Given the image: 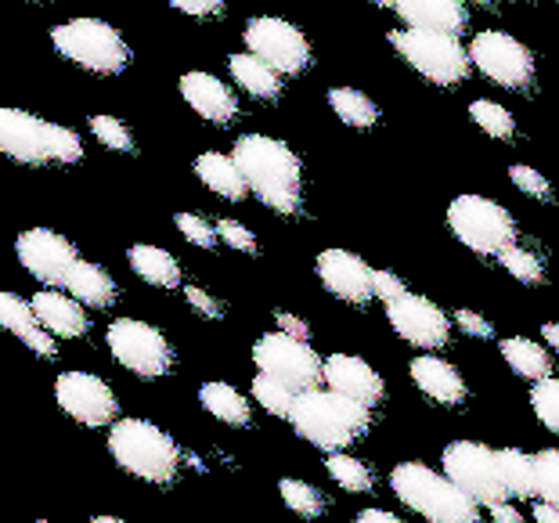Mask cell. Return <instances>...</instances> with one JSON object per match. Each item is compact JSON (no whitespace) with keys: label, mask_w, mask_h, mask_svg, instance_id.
<instances>
[{"label":"cell","mask_w":559,"mask_h":523,"mask_svg":"<svg viewBox=\"0 0 559 523\" xmlns=\"http://www.w3.org/2000/svg\"><path fill=\"white\" fill-rule=\"evenodd\" d=\"M534 462H538V495L545 502L559 506V448L538 451Z\"/></svg>","instance_id":"cell-39"},{"label":"cell","mask_w":559,"mask_h":523,"mask_svg":"<svg viewBox=\"0 0 559 523\" xmlns=\"http://www.w3.org/2000/svg\"><path fill=\"white\" fill-rule=\"evenodd\" d=\"M83 159V141L76 130H69V127H58L51 123V163H80Z\"/></svg>","instance_id":"cell-41"},{"label":"cell","mask_w":559,"mask_h":523,"mask_svg":"<svg viewBox=\"0 0 559 523\" xmlns=\"http://www.w3.org/2000/svg\"><path fill=\"white\" fill-rule=\"evenodd\" d=\"M278 495H282V502L293 509L296 516H307V520H314L321 516L329 509L325 502V495L318 491L314 484H307V480H293V477H285L278 484Z\"/></svg>","instance_id":"cell-34"},{"label":"cell","mask_w":559,"mask_h":523,"mask_svg":"<svg viewBox=\"0 0 559 523\" xmlns=\"http://www.w3.org/2000/svg\"><path fill=\"white\" fill-rule=\"evenodd\" d=\"M235 163L242 166L249 192L275 213H296L304 199V166L300 156L278 138L242 134L235 141Z\"/></svg>","instance_id":"cell-1"},{"label":"cell","mask_w":559,"mask_h":523,"mask_svg":"<svg viewBox=\"0 0 559 523\" xmlns=\"http://www.w3.org/2000/svg\"><path fill=\"white\" fill-rule=\"evenodd\" d=\"M390 47L408 62L423 80L437 87H455L469 76L473 58L469 47H462L455 33H433V29H394Z\"/></svg>","instance_id":"cell-6"},{"label":"cell","mask_w":559,"mask_h":523,"mask_svg":"<svg viewBox=\"0 0 559 523\" xmlns=\"http://www.w3.org/2000/svg\"><path fill=\"white\" fill-rule=\"evenodd\" d=\"M217 231H221V239L228 242L231 249H239V253H257V239H253V231H249L246 224H239V221H217Z\"/></svg>","instance_id":"cell-43"},{"label":"cell","mask_w":559,"mask_h":523,"mask_svg":"<svg viewBox=\"0 0 559 523\" xmlns=\"http://www.w3.org/2000/svg\"><path fill=\"white\" fill-rule=\"evenodd\" d=\"M37 523H51V520H37Z\"/></svg>","instance_id":"cell-57"},{"label":"cell","mask_w":559,"mask_h":523,"mask_svg":"<svg viewBox=\"0 0 559 523\" xmlns=\"http://www.w3.org/2000/svg\"><path fill=\"white\" fill-rule=\"evenodd\" d=\"M455 322H459V329L466 332V336H473V340H491V336H495V329L487 325L477 311H466V307H462V311L455 314Z\"/></svg>","instance_id":"cell-47"},{"label":"cell","mask_w":559,"mask_h":523,"mask_svg":"<svg viewBox=\"0 0 559 523\" xmlns=\"http://www.w3.org/2000/svg\"><path fill=\"white\" fill-rule=\"evenodd\" d=\"M0 325H4L8 332H15V336L22 340L29 329L40 325V318H37V311H33L29 300H22V296H15V293H4L0 296Z\"/></svg>","instance_id":"cell-36"},{"label":"cell","mask_w":559,"mask_h":523,"mask_svg":"<svg viewBox=\"0 0 559 523\" xmlns=\"http://www.w3.org/2000/svg\"><path fill=\"white\" fill-rule=\"evenodd\" d=\"M275 322L282 325V332H289V336H300V340L311 336V329H307L304 318H296V314H289V311H278V314H275Z\"/></svg>","instance_id":"cell-49"},{"label":"cell","mask_w":559,"mask_h":523,"mask_svg":"<svg viewBox=\"0 0 559 523\" xmlns=\"http://www.w3.org/2000/svg\"><path fill=\"white\" fill-rule=\"evenodd\" d=\"M289 423L307 444L332 455V451H343L361 441L368 426H372V408L336 394V390H307V394L296 397Z\"/></svg>","instance_id":"cell-2"},{"label":"cell","mask_w":559,"mask_h":523,"mask_svg":"<svg viewBox=\"0 0 559 523\" xmlns=\"http://www.w3.org/2000/svg\"><path fill=\"white\" fill-rule=\"evenodd\" d=\"M469 120L477 123L484 134H491L495 141H509L516 134V120L513 112L506 109V105H498L491 98H477L469 105Z\"/></svg>","instance_id":"cell-32"},{"label":"cell","mask_w":559,"mask_h":523,"mask_svg":"<svg viewBox=\"0 0 559 523\" xmlns=\"http://www.w3.org/2000/svg\"><path fill=\"white\" fill-rule=\"evenodd\" d=\"M15 253H19V264L37 282H44L47 289H66L69 275H73V268L80 264L76 246L51 228L22 231L15 242Z\"/></svg>","instance_id":"cell-13"},{"label":"cell","mask_w":559,"mask_h":523,"mask_svg":"<svg viewBox=\"0 0 559 523\" xmlns=\"http://www.w3.org/2000/svg\"><path fill=\"white\" fill-rule=\"evenodd\" d=\"M185 296H188V304H192V311L202 318H221L224 314L221 300H213V296L206 289H199V285H185Z\"/></svg>","instance_id":"cell-44"},{"label":"cell","mask_w":559,"mask_h":523,"mask_svg":"<svg viewBox=\"0 0 559 523\" xmlns=\"http://www.w3.org/2000/svg\"><path fill=\"white\" fill-rule=\"evenodd\" d=\"M253 361L260 372L282 379L285 387H293L296 394L318 390V383H325V361L311 350V343L289 332H267L257 340Z\"/></svg>","instance_id":"cell-8"},{"label":"cell","mask_w":559,"mask_h":523,"mask_svg":"<svg viewBox=\"0 0 559 523\" xmlns=\"http://www.w3.org/2000/svg\"><path fill=\"white\" fill-rule=\"evenodd\" d=\"M556 4H559V0H556Z\"/></svg>","instance_id":"cell-59"},{"label":"cell","mask_w":559,"mask_h":523,"mask_svg":"<svg viewBox=\"0 0 559 523\" xmlns=\"http://www.w3.org/2000/svg\"><path fill=\"white\" fill-rule=\"evenodd\" d=\"M502 358H506V365L513 368L520 379H531V383H538V379L552 376L549 350H545L542 343H534V340H523V336L502 340Z\"/></svg>","instance_id":"cell-27"},{"label":"cell","mask_w":559,"mask_h":523,"mask_svg":"<svg viewBox=\"0 0 559 523\" xmlns=\"http://www.w3.org/2000/svg\"><path fill=\"white\" fill-rule=\"evenodd\" d=\"M531 408L545 430L559 437V379L556 376L538 379V383L531 387Z\"/></svg>","instance_id":"cell-35"},{"label":"cell","mask_w":559,"mask_h":523,"mask_svg":"<svg viewBox=\"0 0 559 523\" xmlns=\"http://www.w3.org/2000/svg\"><path fill=\"white\" fill-rule=\"evenodd\" d=\"M469 4H487V0H469Z\"/></svg>","instance_id":"cell-56"},{"label":"cell","mask_w":559,"mask_h":523,"mask_svg":"<svg viewBox=\"0 0 559 523\" xmlns=\"http://www.w3.org/2000/svg\"><path fill=\"white\" fill-rule=\"evenodd\" d=\"M509 177H513V185L520 188L523 195H531V199H549V195H552L549 177H542L538 170H534V166L516 163L513 170H509Z\"/></svg>","instance_id":"cell-42"},{"label":"cell","mask_w":559,"mask_h":523,"mask_svg":"<svg viewBox=\"0 0 559 523\" xmlns=\"http://www.w3.org/2000/svg\"><path fill=\"white\" fill-rule=\"evenodd\" d=\"M228 66H231L235 83H239L242 91L253 94V98L275 102L278 94H282V73H278V69H271L260 55H253V51L231 55Z\"/></svg>","instance_id":"cell-24"},{"label":"cell","mask_w":559,"mask_h":523,"mask_svg":"<svg viewBox=\"0 0 559 523\" xmlns=\"http://www.w3.org/2000/svg\"><path fill=\"white\" fill-rule=\"evenodd\" d=\"M440 466L462 491H469L487 509L513 498L502 484V473H498V451L480 441H451L440 455Z\"/></svg>","instance_id":"cell-9"},{"label":"cell","mask_w":559,"mask_h":523,"mask_svg":"<svg viewBox=\"0 0 559 523\" xmlns=\"http://www.w3.org/2000/svg\"><path fill=\"white\" fill-rule=\"evenodd\" d=\"M473 69L498 83L506 91H523L534 80V55L516 37H509L502 29H484L469 44Z\"/></svg>","instance_id":"cell-11"},{"label":"cell","mask_w":559,"mask_h":523,"mask_svg":"<svg viewBox=\"0 0 559 523\" xmlns=\"http://www.w3.org/2000/svg\"><path fill=\"white\" fill-rule=\"evenodd\" d=\"M390 487L412 513L430 523H480V502L469 491L423 462H401L390 473Z\"/></svg>","instance_id":"cell-3"},{"label":"cell","mask_w":559,"mask_h":523,"mask_svg":"<svg viewBox=\"0 0 559 523\" xmlns=\"http://www.w3.org/2000/svg\"><path fill=\"white\" fill-rule=\"evenodd\" d=\"M91 134L109 152H134V138L116 116H91Z\"/></svg>","instance_id":"cell-38"},{"label":"cell","mask_w":559,"mask_h":523,"mask_svg":"<svg viewBox=\"0 0 559 523\" xmlns=\"http://www.w3.org/2000/svg\"><path fill=\"white\" fill-rule=\"evenodd\" d=\"M195 174H199V181L206 185L213 195H221V199L239 202V199L249 195V181H246L242 166L235 163V156H221V152H202V156L195 159Z\"/></svg>","instance_id":"cell-23"},{"label":"cell","mask_w":559,"mask_h":523,"mask_svg":"<svg viewBox=\"0 0 559 523\" xmlns=\"http://www.w3.org/2000/svg\"><path fill=\"white\" fill-rule=\"evenodd\" d=\"M408 372H412V383L437 404H462L466 401V379L459 376L455 365L437 358V354H419Z\"/></svg>","instance_id":"cell-20"},{"label":"cell","mask_w":559,"mask_h":523,"mask_svg":"<svg viewBox=\"0 0 559 523\" xmlns=\"http://www.w3.org/2000/svg\"><path fill=\"white\" fill-rule=\"evenodd\" d=\"M386 322L394 325V332L404 343H412L419 350H440L451 336L448 314L433 300L415 293H404L401 300L386 304Z\"/></svg>","instance_id":"cell-15"},{"label":"cell","mask_w":559,"mask_h":523,"mask_svg":"<svg viewBox=\"0 0 559 523\" xmlns=\"http://www.w3.org/2000/svg\"><path fill=\"white\" fill-rule=\"evenodd\" d=\"M397 15L408 22V29L455 33V37L469 22L466 0H397Z\"/></svg>","instance_id":"cell-21"},{"label":"cell","mask_w":559,"mask_h":523,"mask_svg":"<svg viewBox=\"0 0 559 523\" xmlns=\"http://www.w3.org/2000/svg\"><path fill=\"white\" fill-rule=\"evenodd\" d=\"M534 520H538V523H559V506L545 502V498H542V502L534 506Z\"/></svg>","instance_id":"cell-52"},{"label":"cell","mask_w":559,"mask_h":523,"mask_svg":"<svg viewBox=\"0 0 559 523\" xmlns=\"http://www.w3.org/2000/svg\"><path fill=\"white\" fill-rule=\"evenodd\" d=\"M109 451L130 477L148 484H170L181 469V448L174 437L148 419H120L109 426Z\"/></svg>","instance_id":"cell-4"},{"label":"cell","mask_w":559,"mask_h":523,"mask_svg":"<svg viewBox=\"0 0 559 523\" xmlns=\"http://www.w3.org/2000/svg\"><path fill=\"white\" fill-rule=\"evenodd\" d=\"M408 293L404 289V282L394 275V271H376V296L383 304H394V300H401V296Z\"/></svg>","instance_id":"cell-46"},{"label":"cell","mask_w":559,"mask_h":523,"mask_svg":"<svg viewBox=\"0 0 559 523\" xmlns=\"http://www.w3.org/2000/svg\"><path fill=\"white\" fill-rule=\"evenodd\" d=\"M253 397H257V404L264 412H271V415H278V419H289L293 415V404H296V390L293 387H285L282 379H275V376H267V372H260L257 379H253Z\"/></svg>","instance_id":"cell-33"},{"label":"cell","mask_w":559,"mask_h":523,"mask_svg":"<svg viewBox=\"0 0 559 523\" xmlns=\"http://www.w3.org/2000/svg\"><path fill=\"white\" fill-rule=\"evenodd\" d=\"M451 235L480 257H502L516 246V221L509 217L502 202L487 195H459L448 206Z\"/></svg>","instance_id":"cell-7"},{"label":"cell","mask_w":559,"mask_h":523,"mask_svg":"<svg viewBox=\"0 0 559 523\" xmlns=\"http://www.w3.org/2000/svg\"><path fill=\"white\" fill-rule=\"evenodd\" d=\"M55 401L69 419H76L80 426H112L116 412H120V401L109 390V383L91 372H62L55 383Z\"/></svg>","instance_id":"cell-14"},{"label":"cell","mask_w":559,"mask_h":523,"mask_svg":"<svg viewBox=\"0 0 559 523\" xmlns=\"http://www.w3.org/2000/svg\"><path fill=\"white\" fill-rule=\"evenodd\" d=\"M542 336H545V343H549V347L559 354V325H556V322H549V325L542 329Z\"/></svg>","instance_id":"cell-53"},{"label":"cell","mask_w":559,"mask_h":523,"mask_svg":"<svg viewBox=\"0 0 559 523\" xmlns=\"http://www.w3.org/2000/svg\"><path fill=\"white\" fill-rule=\"evenodd\" d=\"M174 224H177V231L185 235L188 242H195V246H217V239H221V231H217V224H210L206 217H199V213H177L174 217Z\"/></svg>","instance_id":"cell-40"},{"label":"cell","mask_w":559,"mask_h":523,"mask_svg":"<svg viewBox=\"0 0 559 523\" xmlns=\"http://www.w3.org/2000/svg\"><path fill=\"white\" fill-rule=\"evenodd\" d=\"M51 44L62 58L98 76H116L130 66V47L120 29L102 19H69L51 29Z\"/></svg>","instance_id":"cell-5"},{"label":"cell","mask_w":559,"mask_h":523,"mask_svg":"<svg viewBox=\"0 0 559 523\" xmlns=\"http://www.w3.org/2000/svg\"><path fill=\"white\" fill-rule=\"evenodd\" d=\"M325 469H329V477L343 487V491H350V495H365V491H372V469H368L361 459L343 455V451H332Z\"/></svg>","instance_id":"cell-31"},{"label":"cell","mask_w":559,"mask_h":523,"mask_svg":"<svg viewBox=\"0 0 559 523\" xmlns=\"http://www.w3.org/2000/svg\"><path fill=\"white\" fill-rule=\"evenodd\" d=\"M109 350L127 372L141 379H159L174 368V350L166 336L148 322H134V318H120L109 325Z\"/></svg>","instance_id":"cell-10"},{"label":"cell","mask_w":559,"mask_h":523,"mask_svg":"<svg viewBox=\"0 0 559 523\" xmlns=\"http://www.w3.org/2000/svg\"><path fill=\"white\" fill-rule=\"evenodd\" d=\"M376 4H383V8H397V0H376Z\"/></svg>","instance_id":"cell-55"},{"label":"cell","mask_w":559,"mask_h":523,"mask_svg":"<svg viewBox=\"0 0 559 523\" xmlns=\"http://www.w3.org/2000/svg\"><path fill=\"white\" fill-rule=\"evenodd\" d=\"M33 4H40V0H33Z\"/></svg>","instance_id":"cell-58"},{"label":"cell","mask_w":559,"mask_h":523,"mask_svg":"<svg viewBox=\"0 0 559 523\" xmlns=\"http://www.w3.org/2000/svg\"><path fill=\"white\" fill-rule=\"evenodd\" d=\"M487 513H491V520H495V523H523V516H520L516 509L509 506V502H498V506L487 509Z\"/></svg>","instance_id":"cell-51"},{"label":"cell","mask_w":559,"mask_h":523,"mask_svg":"<svg viewBox=\"0 0 559 523\" xmlns=\"http://www.w3.org/2000/svg\"><path fill=\"white\" fill-rule=\"evenodd\" d=\"M318 278L321 285L343 304L365 307L368 300H376V271L365 264L358 253L350 249H321L318 260Z\"/></svg>","instance_id":"cell-16"},{"label":"cell","mask_w":559,"mask_h":523,"mask_svg":"<svg viewBox=\"0 0 559 523\" xmlns=\"http://www.w3.org/2000/svg\"><path fill=\"white\" fill-rule=\"evenodd\" d=\"M66 289L69 296H76L83 307H94V311H105V307H112L116 300V282L109 278V271L98 264H87V260H80L73 268Z\"/></svg>","instance_id":"cell-26"},{"label":"cell","mask_w":559,"mask_h":523,"mask_svg":"<svg viewBox=\"0 0 559 523\" xmlns=\"http://www.w3.org/2000/svg\"><path fill=\"white\" fill-rule=\"evenodd\" d=\"M498 473L513 498L538 495V462L534 455H523L520 448H498Z\"/></svg>","instance_id":"cell-28"},{"label":"cell","mask_w":559,"mask_h":523,"mask_svg":"<svg viewBox=\"0 0 559 523\" xmlns=\"http://www.w3.org/2000/svg\"><path fill=\"white\" fill-rule=\"evenodd\" d=\"M329 109L336 112L347 127H358V130H368V127L379 123L376 102L368 98V94L354 91V87H332L329 91Z\"/></svg>","instance_id":"cell-30"},{"label":"cell","mask_w":559,"mask_h":523,"mask_svg":"<svg viewBox=\"0 0 559 523\" xmlns=\"http://www.w3.org/2000/svg\"><path fill=\"white\" fill-rule=\"evenodd\" d=\"M33 311H37L40 325L47 332H55V336H62V340H80L83 332L91 329L83 304L76 300V296H66L58 289H47V293L33 296Z\"/></svg>","instance_id":"cell-22"},{"label":"cell","mask_w":559,"mask_h":523,"mask_svg":"<svg viewBox=\"0 0 559 523\" xmlns=\"http://www.w3.org/2000/svg\"><path fill=\"white\" fill-rule=\"evenodd\" d=\"M181 98L188 102V109L199 112L206 123H231L235 116H239V98L231 94V87L224 80H217L213 73H185L181 76Z\"/></svg>","instance_id":"cell-18"},{"label":"cell","mask_w":559,"mask_h":523,"mask_svg":"<svg viewBox=\"0 0 559 523\" xmlns=\"http://www.w3.org/2000/svg\"><path fill=\"white\" fill-rule=\"evenodd\" d=\"M22 343H26L33 354H40V358H55V332H47L44 325L29 329L26 336H22Z\"/></svg>","instance_id":"cell-48"},{"label":"cell","mask_w":559,"mask_h":523,"mask_svg":"<svg viewBox=\"0 0 559 523\" xmlns=\"http://www.w3.org/2000/svg\"><path fill=\"white\" fill-rule=\"evenodd\" d=\"M199 401H202V408L213 415V419H221L228 426H249V419H253L249 401L228 383H206L199 390Z\"/></svg>","instance_id":"cell-29"},{"label":"cell","mask_w":559,"mask_h":523,"mask_svg":"<svg viewBox=\"0 0 559 523\" xmlns=\"http://www.w3.org/2000/svg\"><path fill=\"white\" fill-rule=\"evenodd\" d=\"M502 268L513 275L516 282L523 285H538L545 278V264H542V257L538 253H531V249H523V246H513V249H506L502 257Z\"/></svg>","instance_id":"cell-37"},{"label":"cell","mask_w":559,"mask_h":523,"mask_svg":"<svg viewBox=\"0 0 559 523\" xmlns=\"http://www.w3.org/2000/svg\"><path fill=\"white\" fill-rule=\"evenodd\" d=\"M166 4L185 11V15H192V19H210V15H221L228 0H166Z\"/></svg>","instance_id":"cell-45"},{"label":"cell","mask_w":559,"mask_h":523,"mask_svg":"<svg viewBox=\"0 0 559 523\" xmlns=\"http://www.w3.org/2000/svg\"><path fill=\"white\" fill-rule=\"evenodd\" d=\"M91 523H127V520H120V516H94Z\"/></svg>","instance_id":"cell-54"},{"label":"cell","mask_w":559,"mask_h":523,"mask_svg":"<svg viewBox=\"0 0 559 523\" xmlns=\"http://www.w3.org/2000/svg\"><path fill=\"white\" fill-rule=\"evenodd\" d=\"M127 264L134 268L138 278H145L148 285H159V289H177L181 285V264L159 246H130L127 249Z\"/></svg>","instance_id":"cell-25"},{"label":"cell","mask_w":559,"mask_h":523,"mask_svg":"<svg viewBox=\"0 0 559 523\" xmlns=\"http://www.w3.org/2000/svg\"><path fill=\"white\" fill-rule=\"evenodd\" d=\"M325 387L343 397L368 404V408H376L386 394L376 368L365 358H354V354H332V358H325Z\"/></svg>","instance_id":"cell-19"},{"label":"cell","mask_w":559,"mask_h":523,"mask_svg":"<svg viewBox=\"0 0 559 523\" xmlns=\"http://www.w3.org/2000/svg\"><path fill=\"white\" fill-rule=\"evenodd\" d=\"M354 523H404V520L386 513V509H361V513L354 516Z\"/></svg>","instance_id":"cell-50"},{"label":"cell","mask_w":559,"mask_h":523,"mask_svg":"<svg viewBox=\"0 0 559 523\" xmlns=\"http://www.w3.org/2000/svg\"><path fill=\"white\" fill-rule=\"evenodd\" d=\"M0 148L22 166L51 163V123L26 109H4L0 112Z\"/></svg>","instance_id":"cell-17"},{"label":"cell","mask_w":559,"mask_h":523,"mask_svg":"<svg viewBox=\"0 0 559 523\" xmlns=\"http://www.w3.org/2000/svg\"><path fill=\"white\" fill-rule=\"evenodd\" d=\"M246 47L260 55L271 69H278L282 76H296L311 66V44L293 22L275 15H257L246 22Z\"/></svg>","instance_id":"cell-12"}]
</instances>
